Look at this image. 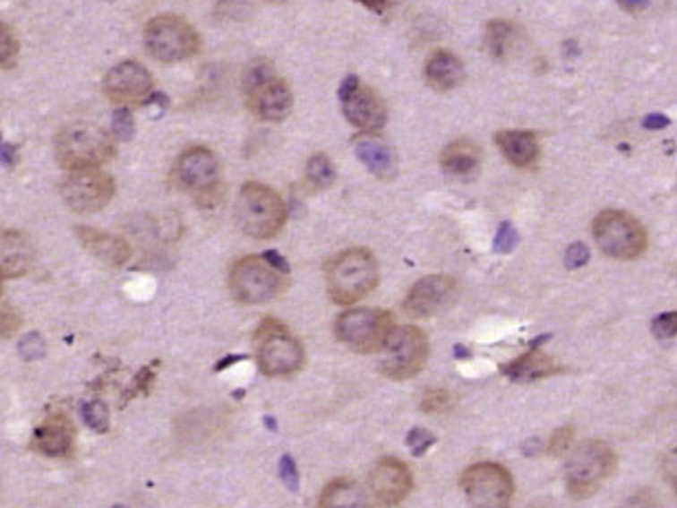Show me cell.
I'll list each match as a JSON object with an SVG mask.
<instances>
[{"label":"cell","instance_id":"obj_1","mask_svg":"<svg viewBox=\"0 0 677 508\" xmlns=\"http://www.w3.org/2000/svg\"><path fill=\"white\" fill-rule=\"evenodd\" d=\"M56 159L66 170H87L107 164L116 155V140L102 126L75 122L56 135Z\"/></svg>","mask_w":677,"mask_h":508},{"label":"cell","instance_id":"obj_2","mask_svg":"<svg viewBox=\"0 0 677 508\" xmlns=\"http://www.w3.org/2000/svg\"><path fill=\"white\" fill-rule=\"evenodd\" d=\"M378 286V261L366 248H349L327 265V289L333 303L351 306Z\"/></svg>","mask_w":677,"mask_h":508},{"label":"cell","instance_id":"obj_3","mask_svg":"<svg viewBox=\"0 0 677 508\" xmlns=\"http://www.w3.org/2000/svg\"><path fill=\"white\" fill-rule=\"evenodd\" d=\"M287 211L285 202L274 188L263 184H245L236 202V223L247 237L271 239L283 230Z\"/></svg>","mask_w":677,"mask_h":508},{"label":"cell","instance_id":"obj_4","mask_svg":"<svg viewBox=\"0 0 677 508\" xmlns=\"http://www.w3.org/2000/svg\"><path fill=\"white\" fill-rule=\"evenodd\" d=\"M287 272L267 261V256H245L230 268V292L243 306H261L285 294L289 286Z\"/></svg>","mask_w":677,"mask_h":508},{"label":"cell","instance_id":"obj_5","mask_svg":"<svg viewBox=\"0 0 677 508\" xmlns=\"http://www.w3.org/2000/svg\"><path fill=\"white\" fill-rule=\"evenodd\" d=\"M254 354L265 376H289L304 363V349L292 331L276 318L267 316L256 327Z\"/></svg>","mask_w":677,"mask_h":508},{"label":"cell","instance_id":"obj_6","mask_svg":"<svg viewBox=\"0 0 677 508\" xmlns=\"http://www.w3.org/2000/svg\"><path fill=\"white\" fill-rule=\"evenodd\" d=\"M618 458L604 443H587L571 453L567 462V493L574 500H587L616 471Z\"/></svg>","mask_w":677,"mask_h":508},{"label":"cell","instance_id":"obj_7","mask_svg":"<svg viewBox=\"0 0 677 508\" xmlns=\"http://www.w3.org/2000/svg\"><path fill=\"white\" fill-rule=\"evenodd\" d=\"M144 47L159 63H184L199 51V33L181 16H155L144 30Z\"/></svg>","mask_w":677,"mask_h":508},{"label":"cell","instance_id":"obj_8","mask_svg":"<svg viewBox=\"0 0 677 508\" xmlns=\"http://www.w3.org/2000/svg\"><path fill=\"white\" fill-rule=\"evenodd\" d=\"M382 367L384 376L393 381H408L424 369L428 360V339L419 327L402 325L393 327L382 345Z\"/></svg>","mask_w":677,"mask_h":508},{"label":"cell","instance_id":"obj_9","mask_svg":"<svg viewBox=\"0 0 677 508\" xmlns=\"http://www.w3.org/2000/svg\"><path fill=\"white\" fill-rule=\"evenodd\" d=\"M594 239L612 259L631 261L647 250V230L622 211H603L594 220Z\"/></svg>","mask_w":677,"mask_h":508},{"label":"cell","instance_id":"obj_10","mask_svg":"<svg viewBox=\"0 0 677 508\" xmlns=\"http://www.w3.org/2000/svg\"><path fill=\"white\" fill-rule=\"evenodd\" d=\"M393 314L386 310H351L336 318V339L356 354H375L382 349L386 336L393 330Z\"/></svg>","mask_w":677,"mask_h":508},{"label":"cell","instance_id":"obj_11","mask_svg":"<svg viewBox=\"0 0 677 508\" xmlns=\"http://www.w3.org/2000/svg\"><path fill=\"white\" fill-rule=\"evenodd\" d=\"M461 488L472 506L503 508L512 502V476L501 464L479 462L461 473Z\"/></svg>","mask_w":677,"mask_h":508},{"label":"cell","instance_id":"obj_12","mask_svg":"<svg viewBox=\"0 0 677 508\" xmlns=\"http://www.w3.org/2000/svg\"><path fill=\"white\" fill-rule=\"evenodd\" d=\"M116 194V182L111 175L98 168L71 170L62 184V199L66 206L80 215H93L107 208Z\"/></svg>","mask_w":677,"mask_h":508},{"label":"cell","instance_id":"obj_13","mask_svg":"<svg viewBox=\"0 0 677 508\" xmlns=\"http://www.w3.org/2000/svg\"><path fill=\"white\" fill-rule=\"evenodd\" d=\"M104 96L119 107H131V104H146L150 102L152 93V75L148 73L146 66L140 63H122L113 66L104 75Z\"/></svg>","mask_w":677,"mask_h":508},{"label":"cell","instance_id":"obj_14","mask_svg":"<svg viewBox=\"0 0 677 508\" xmlns=\"http://www.w3.org/2000/svg\"><path fill=\"white\" fill-rule=\"evenodd\" d=\"M457 294L455 279L443 274H431L419 279L407 294L404 310L413 318H431L446 310Z\"/></svg>","mask_w":677,"mask_h":508},{"label":"cell","instance_id":"obj_15","mask_svg":"<svg viewBox=\"0 0 677 508\" xmlns=\"http://www.w3.org/2000/svg\"><path fill=\"white\" fill-rule=\"evenodd\" d=\"M371 495L378 504L395 506L408 497L413 488V473L408 464L398 458H382L369 478Z\"/></svg>","mask_w":677,"mask_h":508},{"label":"cell","instance_id":"obj_16","mask_svg":"<svg viewBox=\"0 0 677 508\" xmlns=\"http://www.w3.org/2000/svg\"><path fill=\"white\" fill-rule=\"evenodd\" d=\"M217 158H214L212 151L203 149V146H194V149L181 153L173 168V177L177 186L194 193L217 182Z\"/></svg>","mask_w":677,"mask_h":508},{"label":"cell","instance_id":"obj_17","mask_svg":"<svg viewBox=\"0 0 677 508\" xmlns=\"http://www.w3.org/2000/svg\"><path fill=\"white\" fill-rule=\"evenodd\" d=\"M247 104L252 113L265 122H280L292 113L294 98L287 82L280 78H270L261 82L259 87L247 91Z\"/></svg>","mask_w":677,"mask_h":508},{"label":"cell","instance_id":"obj_18","mask_svg":"<svg viewBox=\"0 0 677 508\" xmlns=\"http://www.w3.org/2000/svg\"><path fill=\"white\" fill-rule=\"evenodd\" d=\"M342 111L351 125L364 133H375L386 122V104L371 87L357 84L351 96L342 99Z\"/></svg>","mask_w":677,"mask_h":508},{"label":"cell","instance_id":"obj_19","mask_svg":"<svg viewBox=\"0 0 677 508\" xmlns=\"http://www.w3.org/2000/svg\"><path fill=\"white\" fill-rule=\"evenodd\" d=\"M33 446L49 458H71L75 451V429L62 413L47 418L33 431Z\"/></svg>","mask_w":677,"mask_h":508},{"label":"cell","instance_id":"obj_20","mask_svg":"<svg viewBox=\"0 0 677 508\" xmlns=\"http://www.w3.org/2000/svg\"><path fill=\"white\" fill-rule=\"evenodd\" d=\"M75 235H78V241L82 244V248L87 250L89 254H93L98 261H102L104 265L119 268V265H124L131 259V244H128L124 237L87 226L75 228Z\"/></svg>","mask_w":677,"mask_h":508},{"label":"cell","instance_id":"obj_21","mask_svg":"<svg viewBox=\"0 0 677 508\" xmlns=\"http://www.w3.org/2000/svg\"><path fill=\"white\" fill-rule=\"evenodd\" d=\"M33 261H36V250L25 232H0V274L4 279L25 277L33 268Z\"/></svg>","mask_w":677,"mask_h":508},{"label":"cell","instance_id":"obj_22","mask_svg":"<svg viewBox=\"0 0 677 508\" xmlns=\"http://www.w3.org/2000/svg\"><path fill=\"white\" fill-rule=\"evenodd\" d=\"M354 151L362 164L378 177L390 179L395 175V168H398L395 153L382 137L373 135V133H362L354 140Z\"/></svg>","mask_w":677,"mask_h":508},{"label":"cell","instance_id":"obj_23","mask_svg":"<svg viewBox=\"0 0 677 508\" xmlns=\"http://www.w3.org/2000/svg\"><path fill=\"white\" fill-rule=\"evenodd\" d=\"M424 78L437 91H450L464 82V63L452 51L440 49L424 65Z\"/></svg>","mask_w":677,"mask_h":508},{"label":"cell","instance_id":"obj_24","mask_svg":"<svg viewBox=\"0 0 677 508\" xmlns=\"http://www.w3.org/2000/svg\"><path fill=\"white\" fill-rule=\"evenodd\" d=\"M494 144L518 168H527L538 159V140L530 131H501L494 135Z\"/></svg>","mask_w":677,"mask_h":508},{"label":"cell","instance_id":"obj_25","mask_svg":"<svg viewBox=\"0 0 677 508\" xmlns=\"http://www.w3.org/2000/svg\"><path fill=\"white\" fill-rule=\"evenodd\" d=\"M441 170L455 177H470L481 166V151L468 140H457L448 144L440 155Z\"/></svg>","mask_w":677,"mask_h":508},{"label":"cell","instance_id":"obj_26","mask_svg":"<svg viewBox=\"0 0 677 508\" xmlns=\"http://www.w3.org/2000/svg\"><path fill=\"white\" fill-rule=\"evenodd\" d=\"M561 369V365L556 363L554 358H550L545 351L532 348L527 354H523L521 358L510 363L508 367H505V374H508L512 381H538V378L554 376Z\"/></svg>","mask_w":677,"mask_h":508},{"label":"cell","instance_id":"obj_27","mask_svg":"<svg viewBox=\"0 0 677 508\" xmlns=\"http://www.w3.org/2000/svg\"><path fill=\"white\" fill-rule=\"evenodd\" d=\"M366 504H369V502H366L364 491L360 488V484L345 478L329 484L321 493V497H318V506L322 508H354Z\"/></svg>","mask_w":677,"mask_h":508},{"label":"cell","instance_id":"obj_28","mask_svg":"<svg viewBox=\"0 0 677 508\" xmlns=\"http://www.w3.org/2000/svg\"><path fill=\"white\" fill-rule=\"evenodd\" d=\"M514 40H517V27L510 21L497 18V21L488 22V31H485V45H488L490 56L494 60H503L505 56L512 51Z\"/></svg>","mask_w":677,"mask_h":508},{"label":"cell","instance_id":"obj_29","mask_svg":"<svg viewBox=\"0 0 677 508\" xmlns=\"http://www.w3.org/2000/svg\"><path fill=\"white\" fill-rule=\"evenodd\" d=\"M304 175H307V182L313 191H324V188L331 186L333 179H336V170H333L331 159L322 153H316L309 158Z\"/></svg>","mask_w":677,"mask_h":508},{"label":"cell","instance_id":"obj_30","mask_svg":"<svg viewBox=\"0 0 677 508\" xmlns=\"http://www.w3.org/2000/svg\"><path fill=\"white\" fill-rule=\"evenodd\" d=\"M452 405H455V396L448 389H431L422 398L424 413H446L452 409Z\"/></svg>","mask_w":677,"mask_h":508},{"label":"cell","instance_id":"obj_31","mask_svg":"<svg viewBox=\"0 0 677 508\" xmlns=\"http://www.w3.org/2000/svg\"><path fill=\"white\" fill-rule=\"evenodd\" d=\"M274 75L276 73L271 63H267V60H256V63H252L245 69V73H243V87H245V91H250V89L259 87L261 82L274 78Z\"/></svg>","mask_w":677,"mask_h":508},{"label":"cell","instance_id":"obj_32","mask_svg":"<svg viewBox=\"0 0 677 508\" xmlns=\"http://www.w3.org/2000/svg\"><path fill=\"white\" fill-rule=\"evenodd\" d=\"M82 418H84V422H87V425L90 426V429L107 431L108 429V418H111V413H108V407L104 405L102 400H93V402H89V405H84Z\"/></svg>","mask_w":677,"mask_h":508},{"label":"cell","instance_id":"obj_33","mask_svg":"<svg viewBox=\"0 0 677 508\" xmlns=\"http://www.w3.org/2000/svg\"><path fill=\"white\" fill-rule=\"evenodd\" d=\"M111 135L119 142H128L135 133V120H133V113L128 107H119L113 116V126Z\"/></svg>","mask_w":677,"mask_h":508},{"label":"cell","instance_id":"obj_34","mask_svg":"<svg viewBox=\"0 0 677 508\" xmlns=\"http://www.w3.org/2000/svg\"><path fill=\"white\" fill-rule=\"evenodd\" d=\"M22 325L21 312L9 303L0 301V339H12Z\"/></svg>","mask_w":677,"mask_h":508},{"label":"cell","instance_id":"obj_35","mask_svg":"<svg viewBox=\"0 0 677 508\" xmlns=\"http://www.w3.org/2000/svg\"><path fill=\"white\" fill-rule=\"evenodd\" d=\"M571 440H574V429H571V426H561V429H556L554 434H552L550 443H547V453L561 458V455H565L567 449L571 446Z\"/></svg>","mask_w":677,"mask_h":508},{"label":"cell","instance_id":"obj_36","mask_svg":"<svg viewBox=\"0 0 677 508\" xmlns=\"http://www.w3.org/2000/svg\"><path fill=\"white\" fill-rule=\"evenodd\" d=\"M407 444L415 458H419V455H424L433 444H435V435L426 429H413L411 434L407 435Z\"/></svg>","mask_w":677,"mask_h":508},{"label":"cell","instance_id":"obj_37","mask_svg":"<svg viewBox=\"0 0 677 508\" xmlns=\"http://www.w3.org/2000/svg\"><path fill=\"white\" fill-rule=\"evenodd\" d=\"M18 54V40L7 25L0 22V66L9 65Z\"/></svg>","mask_w":677,"mask_h":508},{"label":"cell","instance_id":"obj_38","mask_svg":"<svg viewBox=\"0 0 677 508\" xmlns=\"http://www.w3.org/2000/svg\"><path fill=\"white\" fill-rule=\"evenodd\" d=\"M517 241H518L517 230H514L510 223H501V228L497 232V239H494V253H501V254L512 253L514 245H517Z\"/></svg>","mask_w":677,"mask_h":508},{"label":"cell","instance_id":"obj_39","mask_svg":"<svg viewBox=\"0 0 677 508\" xmlns=\"http://www.w3.org/2000/svg\"><path fill=\"white\" fill-rule=\"evenodd\" d=\"M18 349H21L22 358H27V360L42 358V356H45V340L40 339V334L31 331V334H27L25 339L21 340V348Z\"/></svg>","mask_w":677,"mask_h":508},{"label":"cell","instance_id":"obj_40","mask_svg":"<svg viewBox=\"0 0 677 508\" xmlns=\"http://www.w3.org/2000/svg\"><path fill=\"white\" fill-rule=\"evenodd\" d=\"M677 330V314L675 312H666V314L657 316L653 321V334L660 336V339H673Z\"/></svg>","mask_w":677,"mask_h":508},{"label":"cell","instance_id":"obj_41","mask_svg":"<svg viewBox=\"0 0 677 508\" xmlns=\"http://www.w3.org/2000/svg\"><path fill=\"white\" fill-rule=\"evenodd\" d=\"M280 478H283L285 486L296 491L298 488V469H296L294 460L289 455H283L280 458Z\"/></svg>","mask_w":677,"mask_h":508},{"label":"cell","instance_id":"obj_42","mask_svg":"<svg viewBox=\"0 0 677 508\" xmlns=\"http://www.w3.org/2000/svg\"><path fill=\"white\" fill-rule=\"evenodd\" d=\"M589 261V248L585 244H574L565 254L567 268H580Z\"/></svg>","mask_w":677,"mask_h":508},{"label":"cell","instance_id":"obj_43","mask_svg":"<svg viewBox=\"0 0 677 508\" xmlns=\"http://www.w3.org/2000/svg\"><path fill=\"white\" fill-rule=\"evenodd\" d=\"M360 84V80L356 78V75H349V78H345V82L340 84V91H338V98H340V102L345 99L347 96H351V93L356 91V87Z\"/></svg>","mask_w":677,"mask_h":508},{"label":"cell","instance_id":"obj_44","mask_svg":"<svg viewBox=\"0 0 677 508\" xmlns=\"http://www.w3.org/2000/svg\"><path fill=\"white\" fill-rule=\"evenodd\" d=\"M620 7L629 13H640L642 9H647L648 0H618Z\"/></svg>","mask_w":677,"mask_h":508},{"label":"cell","instance_id":"obj_45","mask_svg":"<svg viewBox=\"0 0 677 508\" xmlns=\"http://www.w3.org/2000/svg\"><path fill=\"white\" fill-rule=\"evenodd\" d=\"M669 125H671L669 117H664V116H648L645 120V128H648V131H656V128L660 131V128H666Z\"/></svg>","mask_w":677,"mask_h":508},{"label":"cell","instance_id":"obj_46","mask_svg":"<svg viewBox=\"0 0 677 508\" xmlns=\"http://www.w3.org/2000/svg\"><path fill=\"white\" fill-rule=\"evenodd\" d=\"M360 4H364V7L373 9V12H382L384 7H389L390 0H357Z\"/></svg>","mask_w":677,"mask_h":508},{"label":"cell","instance_id":"obj_47","mask_svg":"<svg viewBox=\"0 0 677 508\" xmlns=\"http://www.w3.org/2000/svg\"><path fill=\"white\" fill-rule=\"evenodd\" d=\"M270 3H283V0H270Z\"/></svg>","mask_w":677,"mask_h":508},{"label":"cell","instance_id":"obj_48","mask_svg":"<svg viewBox=\"0 0 677 508\" xmlns=\"http://www.w3.org/2000/svg\"><path fill=\"white\" fill-rule=\"evenodd\" d=\"M0 283H3V274H0Z\"/></svg>","mask_w":677,"mask_h":508},{"label":"cell","instance_id":"obj_49","mask_svg":"<svg viewBox=\"0 0 677 508\" xmlns=\"http://www.w3.org/2000/svg\"><path fill=\"white\" fill-rule=\"evenodd\" d=\"M0 144H3V137H0Z\"/></svg>","mask_w":677,"mask_h":508}]
</instances>
